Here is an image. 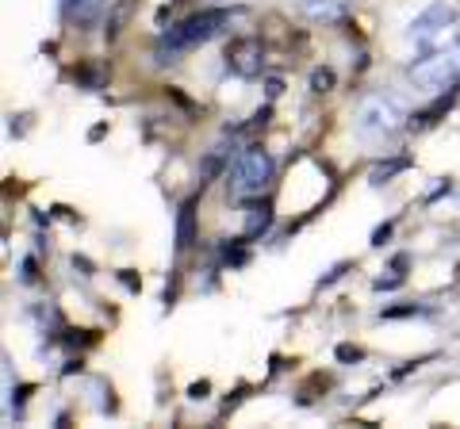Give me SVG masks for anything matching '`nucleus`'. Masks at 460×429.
<instances>
[{"instance_id": "nucleus-2", "label": "nucleus", "mask_w": 460, "mask_h": 429, "mask_svg": "<svg viewBox=\"0 0 460 429\" xmlns=\"http://www.w3.org/2000/svg\"><path fill=\"white\" fill-rule=\"evenodd\" d=\"M411 42L422 54L456 47L460 42V12L453 4H445V0H434V4L422 8L419 16L411 20Z\"/></svg>"}, {"instance_id": "nucleus-16", "label": "nucleus", "mask_w": 460, "mask_h": 429, "mask_svg": "<svg viewBox=\"0 0 460 429\" xmlns=\"http://www.w3.org/2000/svg\"><path fill=\"white\" fill-rule=\"evenodd\" d=\"M77 81H84L89 89H96V84H100V74H96V69H77Z\"/></svg>"}, {"instance_id": "nucleus-4", "label": "nucleus", "mask_w": 460, "mask_h": 429, "mask_svg": "<svg viewBox=\"0 0 460 429\" xmlns=\"http://www.w3.org/2000/svg\"><path fill=\"white\" fill-rule=\"evenodd\" d=\"M272 157L269 150L261 146H246L238 157H234V165H230V173H226V188L234 199H242V204H250V199H257L265 188H269V180H272Z\"/></svg>"}, {"instance_id": "nucleus-20", "label": "nucleus", "mask_w": 460, "mask_h": 429, "mask_svg": "<svg viewBox=\"0 0 460 429\" xmlns=\"http://www.w3.org/2000/svg\"><path fill=\"white\" fill-rule=\"evenodd\" d=\"M119 280H123V288H127V292H138V288H142L135 273H119Z\"/></svg>"}, {"instance_id": "nucleus-19", "label": "nucleus", "mask_w": 460, "mask_h": 429, "mask_svg": "<svg viewBox=\"0 0 460 429\" xmlns=\"http://www.w3.org/2000/svg\"><path fill=\"white\" fill-rule=\"evenodd\" d=\"M20 280H23V284H35V257H27V261H23Z\"/></svg>"}, {"instance_id": "nucleus-13", "label": "nucleus", "mask_w": 460, "mask_h": 429, "mask_svg": "<svg viewBox=\"0 0 460 429\" xmlns=\"http://www.w3.org/2000/svg\"><path fill=\"white\" fill-rule=\"evenodd\" d=\"M334 81H338V77H334V69H326V66H323V69H314V74H311V92H314V96H323V92L334 89Z\"/></svg>"}, {"instance_id": "nucleus-1", "label": "nucleus", "mask_w": 460, "mask_h": 429, "mask_svg": "<svg viewBox=\"0 0 460 429\" xmlns=\"http://www.w3.org/2000/svg\"><path fill=\"white\" fill-rule=\"evenodd\" d=\"M230 20H234V12H226V8H208V12H196V16L165 27L162 42H157V62H162V66H165V62H177L181 54L204 47V42H211Z\"/></svg>"}, {"instance_id": "nucleus-8", "label": "nucleus", "mask_w": 460, "mask_h": 429, "mask_svg": "<svg viewBox=\"0 0 460 429\" xmlns=\"http://www.w3.org/2000/svg\"><path fill=\"white\" fill-rule=\"evenodd\" d=\"M272 226V207H269V199H250L246 204V238L253 241V238H261L265 231Z\"/></svg>"}, {"instance_id": "nucleus-9", "label": "nucleus", "mask_w": 460, "mask_h": 429, "mask_svg": "<svg viewBox=\"0 0 460 429\" xmlns=\"http://www.w3.org/2000/svg\"><path fill=\"white\" fill-rule=\"evenodd\" d=\"M196 241V196L184 199L177 214V250H189Z\"/></svg>"}, {"instance_id": "nucleus-15", "label": "nucleus", "mask_w": 460, "mask_h": 429, "mask_svg": "<svg viewBox=\"0 0 460 429\" xmlns=\"http://www.w3.org/2000/svg\"><path fill=\"white\" fill-rule=\"evenodd\" d=\"M223 261H226V265H246V250H238V246L230 250V246H223Z\"/></svg>"}, {"instance_id": "nucleus-12", "label": "nucleus", "mask_w": 460, "mask_h": 429, "mask_svg": "<svg viewBox=\"0 0 460 429\" xmlns=\"http://www.w3.org/2000/svg\"><path fill=\"white\" fill-rule=\"evenodd\" d=\"M411 162H407V157H395V162H387V165H376V169H372V184H376V188H380V184H387V180H392L395 173H402V169H407Z\"/></svg>"}, {"instance_id": "nucleus-11", "label": "nucleus", "mask_w": 460, "mask_h": 429, "mask_svg": "<svg viewBox=\"0 0 460 429\" xmlns=\"http://www.w3.org/2000/svg\"><path fill=\"white\" fill-rule=\"evenodd\" d=\"M127 12H131V0H115V8L108 12V27H104V35L108 39H115V35H119V27H123V20H127Z\"/></svg>"}, {"instance_id": "nucleus-10", "label": "nucleus", "mask_w": 460, "mask_h": 429, "mask_svg": "<svg viewBox=\"0 0 460 429\" xmlns=\"http://www.w3.org/2000/svg\"><path fill=\"white\" fill-rule=\"evenodd\" d=\"M304 12L311 20H323V23H338L345 16V0H304Z\"/></svg>"}, {"instance_id": "nucleus-18", "label": "nucleus", "mask_w": 460, "mask_h": 429, "mask_svg": "<svg viewBox=\"0 0 460 429\" xmlns=\"http://www.w3.org/2000/svg\"><path fill=\"white\" fill-rule=\"evenodd\" d=\"M208 391H211V383L199 380V383H192V388H189V398H208Z\"/></svg>"}, {"instance_id": "nucleus-17", "label": "nucleus", "mask_w": 460, "mask_h": 429, "mask_svg": "<svg viewBox=\"0 0 460 429\" xmlns=\"http://www.w3.org/2000/svg\"><path fill=\"white\" fill-rule=\"evenodd\" d=\"M265 92H269V100H277V96L284 92V81H280V77H269V81H265Z\"/></svg>"}, {"instance_id": "nucleus-21", "label": "nucleus", "mask_w": 460, "mask_h": 429, "mask_svg": "<svg viewBox=\"0 0 460 429\" xmlns=\"http://www.w3.org/2000/svg\"><path fill=\"white\" fill-rule=\"evenodd\" d=\"M387 234H392V226H380V231L372 234V246H384V238H387Z\"/></svg>"}, {"instance_id": "nucleus-14", "label": "nucleus", "mask_w": 460, "mask_h": 429, "mask_svg": "<svg viewBox=\"0 0 460 429\" xmlns=\"http://www.w3.org/2000/svg\"><path fill=\"white\" fill-rule=\"evenodd\" d=\"M361 356H365V353L357 349V346H338V361H341V364H353V361H361Z\"/></svg>"}, {"instance_id": "nucleus-5", "label": "nucleus", "mask_w": 460, "mask_h": 429, "mask_svg": "<svg viewBox=\"0 0 460 429\" xmlns=\"http://www.w3.org/2000/svg\"><path fill=\"white\" fill-rule=\"evenodd\" d=\"M411 81H414V89H422V92L456 89L460 84V42L456 47L434 50V54H422V58L411 66Z\"/></svg>"}, {"instance_id": "nucleus-3", "label": "nucleus", "mask_w": 460, "mask_h": 429, "mask_svg": "<svg viewBox=\"0 0 460 429\" xmlns=\"http://www.w3.org/2000/svg\"><path fill=\"white\" fill-rule=\"evenodd\" d=\"M402 119H407V111H402L399 100L384 96V92H372V96L361 100V108H357L353 127L365 142H387V138H395L402 131Z\"/></svg>"}, {"instance_id": "nucleus-7", "label": "nucleus", "mask_w": 460, "mask_h": 429, "mask_svg": "<svg viewBox=\"0 0 460 429\" xmlns=\"http://www.w3.org/2000/svg\"><path fill=\"white\" fill-rule=\"evenodd\" d=\"M104 12V0H62V16L77 27H93Z\"/></svg>"}, {"instance_id": "nucleus-6", "label": "nucleus", "mask_w": 460, "mask_h": 429, "mask_svg": "<svg viewBox=\"0 0 460 429\" xmlns=\"http://www.w3.org/2000/svg\"><path fill=\"white\" fill-rule=\"evenodd\" d=\"M226 69L230 74H238V77H257L265 69V47H261V39H230L226 42Z\"/></svg>"}]
</instances>
